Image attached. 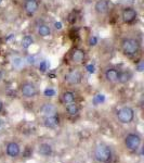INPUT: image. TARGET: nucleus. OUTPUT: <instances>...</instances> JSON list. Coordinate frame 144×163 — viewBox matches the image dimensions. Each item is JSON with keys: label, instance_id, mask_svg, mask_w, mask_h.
Here are the masks:
<instances>
[{"label": "nucleus", "instance_id": "obj_1", "mask_svg": "<svg viewBox=\"0 0 144 163\" xmlns=\"http://www.w3.org/2000/svg\"><path fill=\"white\" fill-rule=\"evenodd\" d=\"M141 45L138 39L133 37H127L121 41V51L127 57H134L140 52Z\"/></svg>", "mask_w": 144, "mask_h": 163}, {"label": "nucleus", "instance_id": "obj_2", "mask_svg": "<svg viewBox=\"0 0 144 163\" xmlns=\"http://www.w3.org/2000/svg\"><path fill=\"white\" fill-rule=\"evenodd\" d=\"M94 157L99 162H107L112 158L111 149L106 145H99L94 150Z\"/></svg>", "mask_w": 144, "mask_h": 163}, {"label": "nucleus", "instance_id": "obj_3", "mask_svg": "<svg viewBox=\"0 0 144 163\" xmlns=\"http://www.w3.org/2000/svg\"><path fill=\"white\" fill-rule=\"evenodd\" d=\"M117 118L119 120V122H121L123 124H128L130 122H132V120L134 118V111L130 107H123V108L118 110Z\"/></svg>", "mask_w": 144, "mask_h": 163}, {"label": "nucleus", "instance_id": "obj_4", "mask_svg": "<svg viewBox=\"0 0 144 163\" xmlns=\"http://www.w3.org/2000/svg\"><path fill=\"white\" fill-rule=\"evenodd\" d=\"M64 79L69 85H78L82 81V74L78 70H71L64 75Z\"/></svg>", "mask_w": 144, "mask_h": 163}, {"label": "nucleus", "instance_id": "obj_5", "mask_svg": "<svg viewBox=\"0 0 144 163\" xmlns=\"http://www.w3.org/2000/svg\"><path fill=\"white\" fill-rule=\"evenodd\" d=\"M138 18V12L132 7H126L121 12V19L126 24H131Z\"/></svg>", "mask_w": 144, "mask_h": 163}, {"label": "nucleus", "instance_id": "obj_6", "mask_svg": "<svg viewBox=\"0 0 144 163\" xmlns=\"http://www.w3.org/2000/svg\"><path fill=\"white\" fill-rule=\"evenodd\" d=\"M69 60L74 64H82L86 60V52L81 48L73 49L69 54Z\"/></svg>", "mask_w": 144, "mask_h": 163}, {"label": "nucleus", "instance_id": "obj_7", "mask_svg": "<svg viewBox=\"0 0 144 163\" xmlns=\"http://www.w3.org/2000/svg\"><path fill=\"white\" fill-rule=\"evenodd\" d=\"M125 144L129 150H137L141 145V137L137 134H129L126 137Z\"/></svg>", "mask_w": 144, "mask_h": 163}, {"label": "nucleus", "instance_id": "obj_8", "mask_svg": "<svg viewBox=\"0 0 144 163\" xmlns=\"http://www.w3.org/2000/svg\"><path fill=\"white\" fill-rule=\"evenodd\" d=\"M23 8L28 16H33L39 9V1L38 0H24Z\"/></svg>", "mask_w": 144, "mask_h": 163}, {"label": "nucleus", "instance_id": "obj_9", "mask_svg": "<svg viewBox=\"0 0 144 163\" xmlns=\"http://www.w3.org/2000/svg\"><path fill=\"white\" fill-rule=\"evenodd\" d=\"M21 93L25 98H33L37 95V88L33 83H23L21 86Z\"/></svg>", "mask_w": 144, "mask_h": 163}, {"label": "nucleus", "instance_id": "obj_10", "mask_svg": "<svg viewBox=\"0 0 144 163\" xmlns=\"http://www.w3.org/2000/svg\"><path fill=\"white\" fill-rule=\"evenodd\" d=\"M109 10V2L108 0H98L94 3V11L99 15H104Z\"/></svg>", "mask_w": 144, "mask_h": 163}, {"label": "nucleus", "instance_id": "obj_11", "mask_svg": "<svg viewBox=\"0 0 144 163\" xmlns=\"http://www.w3.org/2000/svg\"><path fill=\"white\" fill-rule=\"evenodd\" d=\"M118 73H119V71H117L116 69L109 67L105 71V79L109 83H116V82H118Z\"/></svg>", "mask_w": 144, "mask_h": 163}, {"label": "nucleus", "instance_id": "obj_12", "mask_svg": "<svg viewBox=\"0 0 144 163\" xmlns=\"http://www.w3.org/2000/svg\"><path fill=\"white\" fill-rule=\"evenodd\" d=\"M40 111H41L42 114L46 115V116L54 115V114H57V107L54 106L53 103H45V104L41 107Z\"/></svg>", "mask_w": 144, "mask_h": 163}, {"label": "nucleus", "instance_id": "obj_13", "mask_svg": "<svg viewBox=\"0 0 144 163\" xmlns=\"http://www.w3.org/2000/svg\"><path fill=\"white\" fill-rule=\"evenodd\" d=\"M7 153L12 158L18 157L20 154V146L16 142H9L7 145Z\"/></svg>", "mask_w": 144, "mask_h": 163}, {"label": "nucleus", "instance_id": "obj_14", "mask_svg": "<svg viewBox=\"0 0 144 163\" xmlns=\"http://www.w3.org/2000/svg\"><path fill=\"white\" fill-rule=\"evenodd\" d=\"M37 34H38L40 37L51 36V34H52L51 27L49 26L48 24H39L37 26Z\"/></svg>", "mask_w": 144, "mask_h": 163}, {"label": "nucleus", "instance_id": "obj_15", "mask_svg": "<svg viewBox=\"0 0 144 163\" xmlns=\"http://www.w3.org/2000/svg\"><path fill=\"white\" fill-rule=\"evenodd\" d=\"M59 124V116L57 114L54 115H49L46 116L45 119V126L49 127V128H53Z\"/></svg>", "mask_w": 144, "mask_h": 163}, {"label": "nucleus", "instance_id": "obj_16", "mask_svg": "<svg viewBox=\"0 0 144 163\" xmlns=\"http://www.w3.org/2000/svg\"><path fill=\"white\" fill-rule=\"evenodd\" d=\"M132 77V74L129 71H123V72L118 73V82L121 84H125L127 82H129Z\"/></svg>", "mask_w": 144, "mask_h": 163}, {"label": "nucleus", "instance_id": "obj_17", "mask_svg": "<svg viewBox=\"0 0 144 163\" xmlns=\"http://www.w3.org/2000/svg\"><path fill=\"white\" fill-rule=\"evenodd\" d=\"M38 152H39L41 156H43V157H48V156H50V154L52 153L51 146L48 145V144H41V145L39 146Z\"/></svg>", "mask_w": 144, "mask_h": 163}, {"label": "nucleus", "instance_id": "obj_18", "mask_svg": "<svg viewBox=\"0 0 144 163\" xmlns=\"http://www.w3.org/2000/svg\"><path fill=\"white\" fill-rule=\"evenodd\" d=\"M76 99V96L73 91H64L63 95H62V100H63L64 103H71L74 102Z\"/></svg>", "mask_w": 144, "mask_h": 163}, {"label": "nucleus", "instance_id": "obj_19", "mask_svg": "<svg viewBox=\"0 0 144 163\" xmlns=\"http://www.w3.org/2000/svg\"><path fill=\"white\" fill-rule=\"evenodd\" d=\"M33 44H34V38L33 36H30V35H25V36L22 38L21 45L23 49H28L29 47H32Z\"/></svg>", "mask_w": 144, "mask_h": 163}, {"label": "nucleus", "instance_id": "obj_20", "mask_svg": "<svg viewBox=\"0 0 144 163\" xmlns=\"http://www.w3.org/2000/svg\"><path fill=\"white\" fill-rule=\"evenodd\" d=\"M66 111L68 113L69 115H77L79 112V108L78 106L74 102H71V103H67V106H66Z\"/></svg>", "mask_w": 144, "mask_h": 163}, {"label": "nucleus", "instance_id": "obj_21", "mask_svg": "<svg viewBox=\"0 0 144 163\" xmlns=\"http://www.w3.org/2000/svg\"><path fill=\"white\" fill-rule=\"evenodd\" d=\"M137 70H138L139 72H143V70H144V63H143V61H140V63L137 65Z\"/></svg>", "mask_w": 144, "mask_h": 163}, {"label": "nucleus", "instance_id": "obj_22", "mask_svg": "<svg viewBox=\"0 0 144 163\" xmlns=\"http://www.w3.org/2000/svg\"><path fill=\"white\" fill-rule=\"evenodd\" d=\"M46 95H53V91H52V90H50V91L47 90V91H46Z\"/></svg>", "mask_w": 144, "mask_h": 163}, {"label": "nucleus", "instance_id": "obj_23", "mask_svg": "<svg viewBox=\"0 0 144 163\" xmlns=\"http://www.w3.org/2000/svg\"><path fill=\"white\" fill-rule=\"evenodd\" d=\"M2 107H3L2 102H1V101H0V111H1V110H2Z\"/></svg>", "mask_w": 144, "mask_h": 163}, {"label": "nucleus", "instance_id": "obj_24", "mask_svg": "<svg viewBox=\"0 0 144 163\" xmlns=\"http://www.w3.org/2000/svg\"><path fill=\"white\" fill-rule=\"evenodd\" d=\"M2 1H3V0H0V4H1V3H2Z\"/></svg>", "mask_w": 144, "mask_h": 163}, {"label": "nucleus", "instance_id": "obj_25", "mask_svg": "<svg viewBox=\"0 0 144 163\" xmlns=\"http://www.w3.org/2000/svg\"><path fill=\"white\" fill-rule=\"evenodd\" d=\"M0 125H1V121H0Z\"/></svg>", "mask_w": 144, "mask_h": 163}]
</instances>
